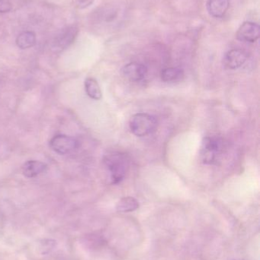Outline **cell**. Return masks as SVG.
<instances>
[{
    "instance_id": "obj_1",
    "label": "cell",
    "mask_w": 260,
    "mask_h": 260,
    "mask_svg": "<svg viewBox=\"0 0 260 260\" xmlns=\"http://www.w3.org/2000/svg\"><path fill=\"white\" fill-rule=\"evenodd\" d=\"M226 151V142L218 136H206L201 143L200 157L206 165H219Z\"/></svg>"
},
{
    "instance_id": "obj_3",
    "label": "cell",
    "mask_w": 260,
    "mask_h": 260,
    "mask_svg": "<svg viewBox=\"0 0 260 260\" xmlns=\"http://www.w3.org/2000/svg\"><path fill=\"white\" fill-rule=\"evenodd\" d=\"M157 119L151 114L139 113L132 116L129 121V128L134 136L143 137L152 134L157 130Z\"/></svg>"
},
{
    "instance_id": "obj_6",
    "label": "cell",
    "mask_w": 260,
    "mask_h": 260,
    "mask_svg": "<svg viewBox=\"0 0 260 260\" xmlns=\"http://www.w3.org/2000/svg\"><path fill=\"white\" fill-rule=\"evenodd\" d=\"M247 58L248 56L244 50L234 49L224 55L223 64L228 70H237L245 63Z\"/></svg>"
},
{
    "instance_id": "obj_13",
    "label": "cell",
    "mask_w": 260,
    "mask_h": 260,
    "mask_svg": "<svg viewBox=\"0 0 260 260\" xmlns=\"http://www.w3.org/2000/svg\"><path fill=\"white\" fill-rule=\"evenodd\" d=\"M139 208V203L136 199L133 197H124L119 200L117 203L116 209L118 212H131L137 210Z\"/></svg>"
},
{
    "instance_id": "obj_12",
    "label": "cell",
    "mask_w": 260,
    "mask_h": 260,
    "mask_svg": "<svg viewBox=\"0 0 260 260\" xmlns=\"http://www.w3.org/2000/svg\"><path fill=\"white\" fill-rule=\"evenodd\" d=\"M76 34H77V29L76 27H69L57 38V41H56V47L64 49L70 45L74 41Z\"/></svg>"
},
{
    "instance_id": "obj_16",
    "label": "cell",
    "mask_w": 260,
    "mask_h": 260,
    "mask_svg": "<svg viewBox=\"0 0 260 260\" xmlns=\"http://www.w3.org/2000/svg\"><path fill=\"white\" fill-rule=\"evenodd\" d=\"M94 0H79V7L80 9H84V8L88 7L90 5L93 4Z\"/></svg>"
},
{
    "instance_id": "obj_8",
    "label": "cell",
    "mask_w": 260,
    "mask_h": 260,
    "mask_svg": "<svg viewBox=\"0 0 260 260\" xmlns=\"http://www.w3.org/2000/svg\"><path fill=\"white\" fill-rule=\"evenodd\" d=\"M230 7V0H209L207 9L214 18H221L225 15Z\"/></svg>"
},
{
    "instance_id": "obj_11",
    "label": "cell",
    "mask_w": 260,
    "mask_h": 260,
    "mask_svg": "<svg viewBox=\"0 0 260 260\" xmlns=\"http://www.w3.org/2000/svg\"><path fill=\"white\" fill-rule=\"evenodd\" d=\"M85 90L87 95L93 100H100L102 99V91L99 83L93 78H88L85 81Z\"/></svg>"
},
{
    "instance_id": "obj_5",
    "label": "cell",
    "mask_w": 260,
    "mask_h": 260,
    "mask_svg": "<svg viewBox=\"0 0 260 260\" xmlns=\"http://www.w3.org/2000/svg\"><path fill=\"white\" fill-rule=\"evenodd\" d=\"M260 27L259 24L252 21H245L240 26L237 31V39L243 42L255 43L259 40Z\"/></svg>"
},
{
    "instance_id": "obj_9",
    "label": "cell",
    "mask_w": 260,
    "mask_h": 260,
    "mask_svg": "<svg viewBox=\"0 0 260 260\" xmlns=\"http://www.w3.org/2000/svg\"><path fill=\"white\" fill-rule=\"evenodd\" d=\"M47 169V165L39 160H28L22 165L21 171L26 177L33 178L44 172Z\"/></svg>"
},
{
    "instance_id": "obj_7",
    "label": "cell",
    "mask_w": 260,
    "mask_h": 260,
    "mask_svg": "<svg viewBox=\"0 0 260 260\" xmlns=\"http://www.w3.org/2000/svg\"><path fill=\"white\" fill-rule=\"evenodd\" d=\"M122 74L131 82H140L146 77L148 68L139 62H130L122 69Z\"/></svg>"
},
{
    "instance_id": "obj_14",
    "label": "cell",
    "mask_w": 260,
    "mask_h": 260,
    "mask_svg": "<svg viewBox=\"0 0 260 260\" xmlns=\"http://www.w3.org/2000/svg\"><path fill=\"white\" fill-rule=\"evenodd\" d=\"M36 43V36L33 31H24L20 34L16 39V44L19 48L27 49L33 47Z\"/></svg>"
},
{
    "instance_id": "obj_4",
    "label": "cell",
    "mask_w": 260,
    "mask_h": 260,
    "mask_svg": "<svg viewBox=\"0 0 260 260\" xmlns=\"http://www.w3.org/2000/svg\"><path fill=\"white\" fill-rule=\"evenodd\" d=\"M50 146L55 152L66 154L75 151L79 147V142L71 136L56 135L50 139Z\"/></svg>"
},
{
    "instance_id": "obj_2",
    "label": "cell",
    "mask_w": 260,
    "mask_h": 260,
    "mask_svg": "<svg viewBox=\"0 0 260 260\" xmlns=\"http://www.w3.org/2000/svg\"><path fill=\"white\" fill-rule=\"evenodd\" d=\"M104 162L110 174L112 184L121 183L126 175L129 167L128 157L119 151H111L105 154Z\"/></svg>"
},
{
    "instance_id": "obj_10",
    "label": "cell",
    "mask_w": 260,
    "mask_h": 260,
    "mask_svg": "<svg viewBox=\"0 0 260 260\" xmlns=\"http://www.w3.org/2000/svg\"><path fill=\"white\" fill-rule=\"evenodd\" d=\"M184 72L178 67H169L162 70L161 79L166 83H175L181 82L184 79Z\"/></svg>"
},
{
    "instance_id": "obj_15",
    "label": "cell",
    "mask_w": 260,
    "mask_h": 260,
    "mask_svg": "<svg viewBox=\"0 0 260 260\" xmlns=\"http://www.w3.org/2000/svg\"><path fill=\"white\" fill-rule=\"evenodd\" d=\"M12 7V3L9 0H0V13L9 12Z\"/></svg>"
}]
</instances>
